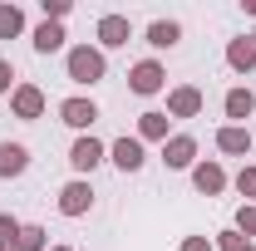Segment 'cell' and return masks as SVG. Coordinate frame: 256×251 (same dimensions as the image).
<instances>
[{
    "instance_id": "cell-14",
    "label": "cell",
    "mask_w": 256,
    "mask_h": 251,
    "mask_svg": "<svg viewBox=\"0 0 256 251\" xmlns=\"http://www.w3.org/2000/svg\"><path fill=\"white\" fill-rule=\"evenodd\" d=\"M25 168H30V148L25 143H0V182L25 178Z\"/></svg>"
},
{
    "instance_id": "cell-21",
    "label": "cell",
    "mask_w": 256,
    "mask_h": 251,
    "mask_svg": "<svg viewBox=\"0 0 256 251\" xmlns=\"http://www.w3.org/2000/svg\"><path fill=\"white\" fill-rule=\"evenodd\" d=\"M212 246H217V251H256V242H246L236 226H226V232H217V236H212Z\"/></svg>"
},
{
    "instance_id": "cell-3",
    "label": "cell",
    "mask_w": 256,
    "mask_h": 251,
    "mask_svg": "<svg viewBox=\"0 0 256 251\" xmlns=\"http://www.w3.org/2000/svg\"><path fill=\"white\" fill-rule=\"evenodd\" d=\"M44 108H50V98L40 84H15V94H10V114L20 118V124H34V118H44Z\"/></svg>"
},
{
    "instance_id": "cell-2",
    "label": "cell",
    "mask_w": 256,
    "mask_h": 251,
    "mask_svg": "<svg viewBox=\"0 0 256 251\" xmlns=\"http://www.w3.org/2000/svg\"><path fill=\"white\" fill-rule=\"evenodd\" d=\"M98 162H108V143H98L94 133H79L74 148H69V168H74L79 178H89Z\"/></svg>"
},
{
    "instance_id": "cell-5",
    "label": "cell",
    "mask_w": 256,
    "mask_h": 251,
    "mask_svg": "<svg viewBox=\"0 0 256 251\" xmlns=\"http://www.w3.org/2000/svg\"><path fill=\"white\" fill-rule=\"evenodd\" d=\"M162 84H168V69H162L158 60H138L133 69H128V89H133V94H143V98L162 94Z\"/></svg>"
},
{
    "instance_id": "cell-28",
    "label": "cell",
    "mask_w": 256,
    "mask_h": 251,
    "mask_svg": "<svg viewBox=\"0 0 256 251\" xmlns=\"http://www.w3.org/2000/svg\"><path fill=\"white\" fill-rule=\"evenodd\" d=\"M242 10H246V15H256V0H242Z\"/></svg>"
},
{
    "instance_id": "cell-8",
    "label": "cell",
    "mask_w": 256,
    "mask_h": 251,
    "mask_svg": "<svg viewBox=\"0 0 256 251\" xmlns=\"http://www.w3.org/2000/svg\"><path fill=\"white\" fill-rule=\"evenodd\" d=\"M89 207H94V188H89V178H74V182H64V188H60V212H64V217H89Z\"/></svg>"
},
{
    "instance_id": "cell-18",
    "label": "cell",
    "mask_w": 256,
    "mask_h": 251,
    "mask_svg": "<svg viewBox=\"0 0 256 251\" xmlns=\"http://www.w3.org/2000/svg\"><path fill=\"white\" fill-rule=\"evenodd\" d=\"M148 44H153V50H178V44H182V25H178V20H153V25H148Z\"/></svg>"
},
{
    "instance_id": "cell-23",
    "label": "cell",
    "mask_w": 256,
    "mask_h": 251,
    "mask_svg": "<svg viewBox=\"0 0 256 251\" xmlns=\"http://www.w3.org/2000/svg\"><path fill=\"white\" fill-rule=\"evenodd\" d=\"M20 226H25V222H15L10 212H0V246H5V251H15V242H20Z\"/></svg>"
},
{
    "instance_id": "cell-17",
    "label": "cell",
    "mask_w": 256,
    "mask_h": 251,
    "mask_svg": "<svg viewBox=\"0 0 256 251\" xmlns=\"http://www.w3.org/2000/svg\"><path fill=\"white\" fill-rule=\"evenodd\" d=\"M226 64H232L236 74H252V69H256V44H252V34H242V40H232V44H226Z\"/></svg>"
},
{
    "instance_id": "cell-16",
    "label": "cell",
    "mask_w": 256,
    "mask_h": 251,
    "mask_svg": "<svg viewBox=\"0 0 256 251\" xmlns=\"http://www.w3.org/2000/svg\"><path fill=\"white\" fill-rule=\"evenodd\" d=\"M222 108H226V118H232V124H242V128H246V118L256 114V94H252V89H242V84H236V89H226Z\"/></svg>"
},
{
    "instance_id": "cell-15",
    "label": "cell",
    "mask_w": 256,
    "mask_h": 251,
    "mask_svg": "<svg viewBox=\"0 0 256 251\" xmlns=\"http://www.w3.org/2000/svg\"><path fill=\"white\" fill-rule=\"evenodd\" d=\"M64 25H54V20H40L34 25V34H30V44H34V54H60L64 50Z\"/></svg>"
},
{
    "instance_id": "cell-13",
    "label": "cell",
    "mask_w": 256,
    "mask_h": 251,
    "mask_svg": "<svg viewBox=\"0 0 256 251\" xmlns=\"http://www.w3.org/2000/svg\"><path fill=\"white\" fill-rule=\"evenodd\" d=\"M252 143H256V133H252V128H242V124H222V128H217V148L232 153V158L252 153Z\"/></svg>"
},
{
    "instance_id": "cell-4",
    "label": "cell",
    "mask_w": 256,
    "mask_h": 251,
    "mask_svg": "<svg viewBox=\"0 0 256 251\" xmlns=\"http://www.w3.org/2000/svg\"><path fill=\"white\" fill-rule=\"evenodd\" d=\"M162 168L168 172H192L197 168V138L192 133H172L162 143Z\"/></svg>"
},
{
    "instance_id": "cell-25",
    "label": "cell",
    "mask_w": 256,
    "mask_h": 251,
    "mask_svg": "<svg viewBox=\"0 0 256 251\" xmlns=\"http://www.w3.org/2000/svg\"><path fill=\"white\" fill-rule=\"evenodd\" d=\"M69 10H74V0H44V20H54V25L69 20Z\"/></svg>"
},
{
    "instance_id": "cell-22",
    "label": "cell",
    "mask_w": 256,
    "mask_h": 251,
    "mask_svg": "<svg viewBox=\"0 0 256 251\" xmlns=\"http://www.w3.org/2000/svg\"><path fill=\"white\" fill-rule=\"evenodd\" d=\"M236 232H242L246 242H256V202H242V207H236Z\"/></svg>"
},
{
    "instance_id": "cell-10",
    "label": "cell",
    "mask_w": 256,
    "mask_h": 251,
    "mask_svg": "<svg viewBox=\"0 0 256 251\" xmlns=\"http://www.w3.org/2000/svg\"><path fill=\"white\" fill-rule=\"evenodd\" d=\"M226 182H232V178H226V168H222V162H212V158H202V162L192 168V188L202 192V197H222Z\"/></svg>"
},
{
    "instance_id": "cell-6",
    "label": "cell",
    "mask_w": 256,
    "mask_h": 251,
    "mask_svg": "<svg viewBox=\"0 0 256 251\" xmlns=\"http://www.w3.org/2000/svg\"><path fill=\"white\" fill-rule=\"evenodd\" d=\"M98 50L108 54V50H124L128 40H133V20L128 15H118V10H108V15H98Z\"/></svg>"
},
{
    "instance_id": "cell-12",
    "label": "cell",
    "mask_w": 256,
    "mask_h": 251,
    "mask_svg": "<svg viewBox=\"0 0 256 251\" xmlns=\"http://www.w3.org/2000/svg\"><path fill=\"white\" fill-rule=\"evenodd\" d=\"M133 138H138L143 148H148V143H168V138H172V118L158 114V108H148V114H138V133H133Z\"/></svg>"
},
{
    "instance_id": "cell-9",
    "label": "cell",
    "mask_w": 256,
    "mask_h": 251,
    "mask_svg": "<svg viewBox=\"0 0 256 251\" xmlns=\"http://www.w3.org/2000/svg\"><path fill=\"white\" fill-rule=\"evenodd\" d=\"M202 104H207V94L197 84H178V89H168V118H197Z\"/></svg>"
},
{
    "instance_id": "cell-29",
    "label": "cell",
    "mask_w": 256,
    "mask_h": 251,
    "mask_svg": "<svg viewBox=\"0 0 256 251\" xmlns=\"http://www.w3.org/2000/svg\"><path fill=\"white\" fill-rule=\"evenodd\" d=\"M50 251H74V246H50Z\"/></svg>"
},
{
    "instance_id": "cell-19",
    "label": "cell",
    "mask_w": 256,
    "mask_h": 251,
    "mask_svg": "<svg viewBox=\"0 0 256 251\" xmlns=\"http://www.w3.org/2000/svg\"><path fill=\"white\" fill-rule=\"evenodd\" d=\"M15 34H25V10L20 5H0V40H15Z\"/></svg>"
},
{
    "instance_id": "cell-31",
    "label": "cell",
    "mask_w": 256,
    "mask_h": 251,
    "mask_svg": "<svg viewBox=\"0 0 256 251\" xmlns=\"http://www.w3.org/2000/svg\"><path fill=\"white\" fill-rule=\"evenodd\" d=\"M0 251H5V246H0Z\"/></svg>"
},
{
    "instance_id": "cell-24",
    "label": "cell",
    "mask_w": 256,
    "mask_h": 251,
    "mask_svg": "<svg viewBox=\"0 0 256 251\" xmlns=\"http://www.w3.org/2000/svg\"><path fill=\"white\" fill-rule=\"evenodd\" d=\"M232 182H236V192H242L246 202H256V168H252V162H246V168H242V172H236Z\"/></svg>"
},
{
    "instance_id": "cell-7",
    "label": "cell",
    "mask_w": 256,
    "mask_h": 251,
    "mask_svg": "<svg viewBox=\"0 0 256 251\" xmlns=\"http://www.w3.org/2000/svg\"><path fill=\"white\" fill-rule=\"evenodd\" d=\"M108 162H114V168H118V172H143V162H148V148H143V143H138V138H114V143H108Z\"/></svg>"
},
{
    "instance_id": "cell-30",
    "label": "cell",
    "mask_w": 256,
    "mask_h": 251,
    "mask_svg": "<svg viewBox=\"0 0 256 251\" xmlns=\"http://www.w3.org/2000/svg\"><path fill=\"white\" fill-rule=\"evenodd\" d=\"M252 44H256V30H252Z\"/></svg>"
},
{
    "instance_id": "cell-27",
    "label": "cell",
    "mask_w": 256,
    "mask_h": 251,
    "mask_svg": "<svg viewBox=\"0 0 256 251\" xmlns=\"http://www.w3.org/2000/svg\"><path fill=\"white\" fill-rule=\"evenodd\" d=\"M182 251H217L212 236H182Z\"/></svg>"
},
{
    "instance_id": "cell-11",
    "label": "cell",
    "mask_w": 256,
    "mask_h": 251,
    "mask_svg": "<svg viewBox=\"0 0 256 251\" xmlns=\"http://www.w3.org/2000/svg\"><path fill=\"white\" fill-rule=\"evenodd\" d=\"M60 124H69L74 133H89L98 124V104L94 98H64L60 104Z\"/></svg>"
},
{
    "instance_id": "cell-20",
    "label": "cell",
    "mask_w": 256,
    "mask_h": 251,
    "mask_svg": "<svg viewBox=\"0 0 256 251\" xmlns=\"http://www.w3.org/2000/svg\"><path fill=\"white\" fill-rule=\"evenodd\" d=\"M15 251H50V232H44V226H20Z\"/></svg>"
},
{
    "instance_id": "cell-1",
    "label": "cell",
    "mask_w": 256,
    "mask_h": 251,
    "mask_svg": "<svg viewBox=\"0 0 256 251\" xmlns=\"http://www.w3.org/2000/svg\"><path fill=\"white\" fill-rule=\"evenodd\" d=\"M64 74H69V84L94 89V84L108 79V54H104L98 44H74V50L64 54Z\"/></svg>"
},
{
    "instance_id": "cell-26",
    "label": "cell",
    "mask_w": 256,
    "mask_h": 251,
    "mask_svg": "<svg viewBox=\"0 0 256 251\" xmlns=\"http://www.w3.org/2000/svg\"><path fill=\"white\" fill-rule=\"evenodd\" d=\"M0 94H15V64L0 60Z\"/></svg>"
}]
</instances>
